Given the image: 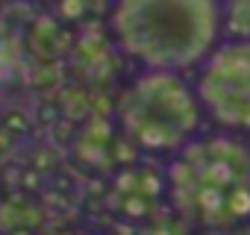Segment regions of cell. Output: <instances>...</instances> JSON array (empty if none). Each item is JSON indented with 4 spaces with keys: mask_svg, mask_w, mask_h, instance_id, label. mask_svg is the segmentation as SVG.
I'll return each mask as SVG.
<instances>
[{
    "mask_svg": "<svg viewBox=\"0 0 250 235\" xmlns=\"http://www.w3.org/2000/svg\"><path fill=\"white\" fill-rule=\"evenodd\" d=\"M118 127L139 153L171 159L209 130L191 77L142 71L118 100Z\"/></svg>",
    "mask_w": 250,
    "mask_h": 235,
    "instance_id": "3",
    "label": "cell"
},
{
    "mask_svg": "<svg viewBox=\"0 0 250 235\" xmlns=\"http://www.w3.org/2000/svg\"><path fill=\"white\" fill-rule=\"evenodd\" d=\"M191 85L212 130L250 136V41L221 39L194 68Z\"/></svg>",
    "mask_w": 250,
    "mask_h": 235,
    "instance_id": "4",
    "label": "cell"
},
{
    "mask_svg": "<svg viewBox=\"0 0 250 235\" xmlns=\"http://www.w3.org/2000/svg\"><path fill=\"white\" fill-rule=\"evenodd\" d=\"M56 235H85V232H77V229H62V232H56Z\"/></svg>",
    "mask_w": 250,
    "mask_h": 235,
    "instance_id": "7",
    "label": "cell"
},
{
    "mask_svg": "<svg viewBox=\"0 0 250 235\" xmlns=\"http://www.w3.org/2000/svg\"><path fill=\"white\" fill-rule=\"evenodd\" d=\"M224 0H115L109 27L118 50L142 71H194L224 39Z\"/></svg>",
    "mask_w": 250,
    "mask_h": 235,
    "instance_id": "2",
    "label": "cell"
},
{
    "mask_svg": "<svg viewBox=\"0 0 250 235\" xmlns=\"http://www.w3.org/2000/svg\"><path fill=\"white\" fill-rule=\"evenodd\" d=\"M165 203L183 223L227 232L250 223V144L206 130L165 162Z\"/></svg>",
    "mask_w": 250,
    "mask_h": 235,
    "instance_id": "1",
    "label": "cell"
},
{
    "mask_svg": "<svg viewBox=\"0 0 250 235\" xmlns=\"http://www.w3.org/2000/svg\"><path fill=\"white\" fill-rule=\"evenodd\" d=\"M221 33L232 41H250V0H224Z\"/></svg>",
    "mask_w": 250,
    "mask_h": 235,
    "instance_id": "5",
    "label": "cell"
},
{
    "mask_svg": "<svg viewBox=\"0 0 250 235\" xmlns=\"http://www.w3.org/2000/svg\"><path fill=\"white\" fill-rule=\"evenodd\" d=\"M139 235H191V226L183 223L177 215H168V217H153V220H147V223L139 229Z\"/></svg>",
    "mask_w": 250,
    "mask_h": 235,
    "instance_id": "6",
    "label": "cell"
}]
</instances>
